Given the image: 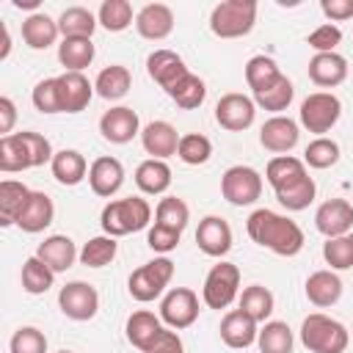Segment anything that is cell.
Listing matches in <instances>:
<instances>
[{"instance_id": "cell-25", "label": "cell", "mask_w": 353, "mask_h": 353, "mask_svg": "<svg viewBox=\"0 0 353 353\" xmlns=\"http://www.w3.org/2000/svg\"><path fill=\"white\" fill-rule=\"evenodd\" d=\"M58 19H52L44 11H33L25 22H22V39L30 50H47L55 44L58 39Z\"/></svg>"}, {"instance_id": "cell-20", "label": "cell", "mask_w": 353, "mask_h": 353, "mask_svg": "<svg viewBox=\"0 0 353 353\" xmlns=\"http://www.w3.org/2000/svg\"><path fill=\"white\" fill-rule=\"evenodd\" d=\"M259 336V328L256 323L243 312V309H232L223 314L221 320V339L226 347H234V350H243L248 345H254Z\"/></svg>"}, {"instance_id": "cell-36", "label": "cell", "mask_w": 353, "mask_h": 353, "mask_svg": "<svg viewBox=\"0 0 353 353\" xmlns=\"http://www.w3.org/2000/svg\"><path fill=\"white\" fill-rule=\"evenodd\" d=\"M259 353H292V331L284 320H268L256 336Z\"/></svg>"}, {"instance_id": "cell-40", "label": "cell", "mask_w": 353, "mask_h": 353, "mask_svg": "<svg viewBox=\"0 0 353 353\" xmlns=\"http://www.w3.org/2000/svg\"><path fill=\"white\" fill-rule=\"evenodd\" d=\"M25 168H33V165H30V157H28V149H25L19 132L3 135L0 138V171L14 174V171H25Z\"/></svg>"}, {"instance_id": "cell-53", "label": "cell", "mask_w": 353, "mask_h": 353, "mask_svg": "<svg viewBox=\"0 0 353 353\" xmlns=\"http://www.w3.org/2000/svg\"><path fill=\"white\" fill-rule=\"evenodd\" d=\"M179 237H182V232H174V229H165V226L154 223V226L149 229V234H146V243H149L152 251L168 254V251H174V248L179 245Z\"/></svg>"}, {"instance_id": "cell-28", "label": "cell", "mask_w": 353, "mask_h": 353, "mask_svg": "<svg viewBox=\"0 0 353 353\" xmlns=\"http://www.w3.org/2000/svg\"><path fill=\"white\" fill-rule=\"evenodd\" d=\"M303 176H306V163L298 160V157H292V154H276L268 163V168H265V179L270 182L273 193L281 190V188H290V185L301 182Z\"/></svg>"}, {"instance_id": "cell-49", "label": "cell", "mask_w": 353, "mask_h": 353, "mask_svg": "<svg viewBox=\"0 0 353 353\" xmlns=\"http://www.w3.org/2000/svg\"><path fill=\"white\" fill-rule=\"evenodd\" d=\"M33 108L41 113H61V99H58V83L55 77H44L33 85Z\"/></svg>"}, {"instance_id": "cell-52", "label": "cell", "mask_w": 353, "mask_h": 353, "mask_svg": "<svg viewBox=\"0 0 353 353\" xmlns=\"http://www.w3.org/2000/svg\"><path fill=\"white\" fill-rule=\"evenodd\" d=\"M342 41V30L334 25V22H325L320 28H314L309 36H306V44L314 50V52H336V44Z\"/></svg>"}, {"instance_id": "cell-26", "label": "cell", "mask_w": 353, "mask_h": 353, "mask_svg": "<svg viewBox=\"0 0 353 353\" xmlns=\"http://www.w3.org/2000/svg\"><path fill=\"white\" fill-rule=\"evenodd\" d=\"M306 298L320 309L334 306L342 298V279L334 270H314L306 279Z\"/></svg>"}, {"instance_id": "cell-13", "label": "cell", "mask_w": 353, "mask_h": 353, "mask_svg": "<svg viewBox=\"0 0 353 353\" xmlns=\"http://www.w3.org/2000/svg\"><path fill=\"white\" fill-rule=\"evenodd\" d=\"M99 132H102L105 141L121 146V143H130L135 135H141V119H138V113L132 108L116 105V108H110V110L102 113Z\"/></svg>"}, {"instance_id": "cell-15", "label": "cell", "mask_w": 353, "mask_h": 353, "mask_svg": "<svg viewBox=\"0 0 353 353\" xmlns=\"http://www.w3.org/2000/svg\"><path fill=\"white\" fill-rule=\"evenodd\" d=\"M58 83V99H61V113H80L88 108L94 97V83L83 72H63L55 77Z\"/></svg>"}, {"instance_id": "cell-48", "label": "cell", "mask_w": 353, "mask_h": 353, "mask_svg": "<svg viewBox=\"0 0 353 353\" xmlns=\"http://www.w3.org/2000/svg\"><path fill=\"white\" fill-rule=\"evenodd\" d=\"M182 110H193V108H199L201 102H204V97H207V85H204V80L199 77V74H188L171 94H168Z\"/></svg>"}, {"instance_id": "cell-12", "label": "cell", "mask_w": 353, "mask_h": 353, "mask_svg": "<svg viewBox=\"0 0 353 353\" xmlns=\"http://www.w3.org/2000/svg\"><path fill=\"white\" fill-rule=\"evenodd\" d=\"M146 72H149V77H152L165 94H171V91L190 74V69L185 66V61H182L174 50H154V52L146 58Z\"/></svg>"}, {"instance_id": "cell-2", "label": "cell", "mask_w": 353, "mask_h": 353, "mask_svg": "<svg viewBox=\"0 0 353 353\" xmlns=\"http://www.w3.org/2000/svg\"><path fill=\"white\" fill-rule=\"evenodd\" d=\"M149 221H152V207L141 196H127V199H119V201H108L102 207V215H99L102 232L110 234V237H124V234L141 232V229L149 226Z\"/></svg>"}, {"instance_id": "cell-5", "label": "cell", "mask_w": 353, "mask_h": 353, "mask_svg": "<svg viewBox=\"0 0 353 353\" xmlns=\"http://www.w3.org/2000/svg\"><path fill=\"white\" fill-rule=\"evenodd\" d=\"M171 279H174V262L168 256H157L130 273L127 290L138 303H149L163 295V290L168 287Z\"/></svg>"}, {"instance_id": "cell-57", "label": "cell", "mask_w": 353, "mask_h": 353, "mask_svg": "<svg viewBox=\"0 0 353 353\" xmlns=\"http://www.w3.org/2000/svg\"><path fill=\"white\" fill-rule=\"evenodd\" d=\"M8 52H11V33H8V28H3V50H0V58H8Z\"/></svg>"}, {"instance_id": "cell-8", "label": "cell", "mask_w": 353, "mask_h": 353, "mask_svg": "<svg viewBox=\"0 0 353 353\" xmlns=\"http://www.w3.org/2000/svg\"><path fill=\"white\" fill-rule=\"evenodd\" d=\"M221 193L234 207L254 204L262 196V176L251 165H232L221 176Z\"/></svg>"}, {"instance_id": "cell-18", "label": "cell", "mask_w": 353, "mask_h": 353, "mask_svg": "<svg viewBox=\"0 0 353 353\" xmlns=\"http://www.w3.org/2000/svg\"><path fill=\"white\" fill-rule=\"evenodd\" d=\"M135 30L149 41H163L174 30V11L165 3H146L135 14Z\"/></svg>"}, {"instance_id": "cell-50", "label": "cell", "mask_w": 353, "mask_h": 353, "mask_svg": "<svg viewBox=\"0 0 353 353\" xmlns=\"http://www.w3.org/2000/svg\"><path fill=\"white\" fill-rule=\"evenodd\" d=\"M11 353H47V336L33 325H22L11 336Z\"/></svg>"}, {"instance_id": "cell-44", "label": "cell", "mask_w": 353, "mask_h": 353, "mask_svg": "<svg viewBox=\"0 0 353 353\" xmlns=\"http://www.w3.org/2000/svg\"><path fill=\"white\" fill-rule=\"evenodd\" d=\"M97 22L110 33H121L132 25V6L127 0H105L97 11Z\"/></svg>"}, {"instance_id": "cell-51", "label": "cell", "mask_w": 353, "mask_h": 353, "mask_svg": "<svg viewBox=\"0 0 353 353\" xmlns=\"http://www.w3.org/2000/svg\"><path fill=\"white\" fill-rule=\"evenodd\" d=\"M19 138H22V143H25V149H28V157H30V165H33V168H39V165H44V163H52L55 152H52L50 141H47L41 132L22 130Z\"/></svg>"}, {"instance_id": "cell-6", "label": "cell", "mask_w": 353, "mask_h": 353, "mask_svg": "<svg viewBox=\"0 0 353 353\" xmlns=\"http://www.w3.org/2000/svg\"><path fill=\"white\" fill-rule=\"evenodd\" d=\"M301 124L309 130V132H314V135H320L323 138V132H328L336 121H339V116H342V102H339V97L336 94H331V91H314V94H309L303 102H301Z\"/></svg>"}, {"instance_id": "cell-56", "label": "cell", "mask_w": 353, "mask_h": 353, "mask_svg": "<svg viewBox=\"0 0 353 353\" xmlns=\"http://www.w3.org/2000/svg\"><path fill=\"white\" fill-rule=\"evenodd\" d=\"M14 121H17V105L8 97H0V132L3 135H11Z\"/></svg>"}, {"instance_id": "cell-33", "label": "cell", "mask_w": 353, "mask_h": 353, "mask_svg": "<svg viewBox=\"0 0 353 353\" xmlns=\"http://www.w3.org/2000/svg\"><path fill=\"white\" fill-rule=\"evenodd\" d=\"M28 199H30L28 185H22L17 179H3L0 182V223L3 226L17 223L22 207L28 204Z\"/></svg>"}, {"instance_id": "cell-58", "label": "cell", "mask_w": 353, "mask_h": 353, "mask_svg": "<svg viewBox=\"0 0 353 353\" xmlns=\"http://www.w3.org/2000/svg\"><path fill=\"white\" fill-rule=\"evenodd\" d=\"M14 8H39V0H14Z\"/></svg>"}, {"instance_id": "cell-19", "label": "cell", "mask_w": 353, "mask_h": 353, "mask_svg": "<svg viewBox=\"0 0 353 353\" xmlns=\"http://www.w3.org/2000/svg\"><path fill=\"white\" fill-rule=\"evenodd\" d=\"M347 77V58L339 52H314L309 61V80L320 88H334Z\"/></svg>"}, {"instance_id": "cell-34", "label": "cell", "mask_w": 353, "mask_h": 353, "mask_svg": "<svg viewBox=\"0 0 353 353\" xmlns=\"http://www.w3.org/2000/svg\"><path fill=\"white\" fill-rule=\"evenodd\" d=\"M97 50L91 39H61L58 44V61L66 72H83L85 66H91Z\"/></svg>"}, {"instance_id": "cell-55", "label": "cell", "mask_w": 353, "mask_h": 353, "mask_svg": "<svg viewBox=\"0 0 353 353\" xmlns=\"http://www.w3.org/2000/svg\"><path fill=\"white\" fill-rule=\"evenodd\" d=\"M320 11L331 22H345L353 17V0H320Z\"/></svg>"}, {"instance_id": "cell-11", "label": "cell", "mask_w": 353, "mask_h": 353, "mask_svg": "<svg viewBox=\"0 0 353 353\" xmlns=\"http://www.w3.org/2000/svg\"><path fill=\"white\" fill-rule=\"evenodd\" d=\"M254 119H256V102L245 94H237V91L223 94L215 105V121L229 132L248 130L254 124Z\"/></svg>"}, {"instance_id": "cell-31", "label": "cell", "mask_w": 353, "mask_h": 353, "mask_svg": "<svg viewBox=\"0 0 353 353\" xmlns=\"http://www.w3.org/2000/svg\"><path fill=\"white\" fill-rule=\"evenodd\" d=\"M130 85H132V74H130V69L121 66V63L105 66V69L97 74V80H94V91H97L102 99H108V102H116V99L127 97Z\"/></svg>"}, {"instance_id": "cell-37", "label": "cell", "mask_w": 353, "mask_h": 353, "mask_svg": "<svg viewBox=\"0 0 353 353\" xmlns=\"http://www.w3.org/2000/svg\"><path fill=\"white\" fill-rule=\"evenodd\" d=\"M279 77H281V69L276 66L273 58H268V55H254V58H248V63H245V83H248V88H251L254 94L270 88Z\"/></svg>"}, {"instance_id": "cell-39", "label": "cell", "mask_w": 353, "mask_h": 353, "mask_svg": "<svg viewBox=\"0 0 353 353\" xmlns=\"http://www.w3.org/2000/svg\"><path fill=\"white\" fill-rule=\"evenodd\" d=\"M292 97H295L292 80H290L287 74H281V77H279V80H276L270 88H265V91L254 94V102H256L259 108H265V110H270V113L281 116V110H287V108H290Z\"/></svg>"}, {"instance_id": "cell-10", "label": "cell", "mask_w": 353, "mask_h": 353, "mask_svg": "<svg viewBox=\"0 0 353 353\" xmlns=\"http://www.w3.org/2000/svg\"><path fill=\"white\" fill-rule=\"evenodd\" d=\"M160 320L168 328H188L199 320V295L188 287H174L160 301Z\"/></svg>"}, {"instance_id": "cell-9", "label": "cell", "mask_w": 353, "mask_h": 353, "mask_svg": "<svg viewBox=\"0 0 353 353\" xmlns=\"http://www.w3.org/2000/svg\"><path fill=\"white\" fill-rule=\"evenodd\" d=\"M58 306L69 320L85 323L99 312V292L88 281H69L58 292Z\"/></svg>"}, {"instance_id": "cell-54", "label": "cell", "mask_w": 353, "mask_h": 353, "mask_svg": "<svg viewBox=\"0 0 353 353\" xmlns=\"http://www.w3.org/2000/svg\"><path fill=\"white\" fill-rule=\"evenodd\" d=\"M143 353H185V347H182V339H179L176 331L163 328V331L157 334V339H154Z\"/></svg>"}, {"instance_id": "cell-45", "label": "cell", "mask_w": 353, "mask_h": 353, "mask_svg": "<svg viewBox=\"0 0 353 353\" xmlns=\"http://www.w3.org/2000/svg\"><path fill=\"white\" fill-rule=\"evenodd\" d=\"M212 154V141L201 132H188L179 138V146H176V157L188 165H201L207 163Z\"/></svg>"}, {"instance_id": "cell-23", "label": "cell", "mask_w": 353, "mask_h": 353, "mask_svg": "<svg viewBox=\"0 0 353 353\" xmlns=\"http://www.w3.org/2000/svg\"><path fill=\"white\" fill-rule=\"evenodd\" d=\"M55 218V204L52 199L44 193V190H30V199L28 204L22 207L19 218H17V226L28 234H36V232H44Z\"/></svg>"}, {"instance_id": "cell-24", "label": "cell", "mask_w": 353, "mask_h": 353, "mask_svg": "<svg viewBox=\"0 0 353 353\" xmlns=\"http://www.w3.org/2000/svg\"><path fill=\"white\" fill-rule=\"evenodd\" d=\"M36 256H39L44 265H50L55 273H63V270H69V268L74 265V259H77L80 254H77L72 237H66V234H50L44 243H39Z\"/></svg>"}, {"instance_id": "cell-46", "label": "cell", "mask_w": 353, "mask_h": 353, "mask_svg": "<svg viewBox=\"0 0 353 353\" xmlns=\"http://www.w3.org/2000/svg\"><path fill=\"white\" fill-rule=\"evenodd\" d=\"M336 160H339V143L331 141V138H325V135L323 138H314L306 146V152H303V163L309 168H317V171L336 165Z\"/></svg>"}, {"instance_id": "cell-3", "label": "cell", "mask_w": 353, "mask_h": 353, "mask_svg": "<svg viewBox=\"0 0 353 353\" xmlns=\"http://www.w3.org/2000/svg\"><path fill=\"white\" fill-rule=\"evenodd\" d=\"M301 342L312 353H345L350 334L339 320L314 312L301 323Z\"/></svg>"}, {"instance_id": "cell-43", "label": "cell", "mask_w": 353, "mask_h": 353, "mask_svg": "<svg viewBox=\"0 0 353 353\" xmlns=\"http://www.w3.org/2000/svg\"><path fill=\"white\" fill-rule=\"evenodd\" d=\"M314 193H317V185H314V179L306 174L301 182L276 190V199H279V204H281L284 210H290V212H301V210H306V207L314 201Z\"/></svg>"}, {"instance_id": "cell-59", "label": "cell", "mask_w": 353, "mask_h": 353, "mask_svg": "<svg viewBox=\"0 0 353 353\" xmlns=\"http://www.w3.org/2000/svg\"><path fill=\"white\" fill-rule=\"evenodd\" d=\"M58 353H74V350H58Z\"/></svg>"}, {"instance_id": "cell-16", "label": "cell", "mask_w": 353, "mask_h": 353, "mask_svg": "<svg viewBox=\"0 0 353 353\" xmlns=\"http://www.w3.org/2000/svg\"><path fill=\"white\" fill-rule=\"evenodd\" d=\"M301 130L290 116H273L259 130V143L273 154H287L298 146Z\"/></svg>"}, {"instance_id": "cell-17", "label": "cell", "mask_w": 353, "mask_h": 353, "mask_svg": "<svg viewBox=\"0 0 353 353\" xmlns=\"http://www.w3.org/2000/svg\"><path fill=\"white\" fill-rule=\"evenodd\" d=\"M196 245L207 254V256H223L232 248V226L226 218L221 215H207L199 221L196 229Z\"/></svg>"}, {"instance_id": "cell-7", "label": "cell", "mask_w": 353, "mask_h": 353, "mask_svg": "<svg viewBox=\"0 0 353 353\" xmlns=\"http://www.w3.org/2000/svg\"><path fill=\"white\" fill-rule=\"evenodd\" d=\"M240 292V268L232 262H218L210 268L204 287H201V298L210 309H226Z\"/></svg>"}, {"instance_id": "cell-29", "label": "cell", "mask_w": 353, "mask_h": 353, "mask_svg": "<svg viewBox=\"0 0 353 353\" xmlns=\"http://www.w3.org/2000/svg\"><path fill=\"white\" fill-rule=\"evenodd\" d=\"M135 185L141 193L146 196H160L171 188V168L165 160H143L138 168H135Z\"/></svg>"}, {"instance_id": "cell-21", "label": "cell", "mask_w": 353, "mask_h": 353, "mask_svg": "<svg viewBox=\"0 0 353 353\" xmlns=\"http://www.w3.org/2000/svg\"><path fill=\"white\" fill-rule=\"evenodd\" d=\"M179 138L182 135H176V127L168 121H149L141 130V143H143L146 154H152L154 160H165V157L176 154Z\"/></svg>"}, {"instance_id": "cell-14", "label": "cell", "mask_w": 353, "mask_h": 353, "mask_svg": "<svg viewBox=\"0 0 353 353\" xmlns=\"http://www.w3.org/2000/svg\"><path fill=\"white\" fill-rule=\"evenodd\" d=\"M314 226L325 237H342L353 229V204L345 199H328L314 212Z\"/></svg>"}, {"instance_id": "cell-32", "label": "cell", "mask_w": 353, "mask_h": 353, "mask_svg": "<svg viewBox=\"0 0 353 353\" xmlns=\"http://www.w3.org/2000/svg\"><path fill=\"white\" fill-rule=\"evenodd\" d=\"M97 25V17L83 6H69L58 17V30L63 39H91Z\"/></svg>"}, {"instance_id": "cell-35", "label": "cell", "mask_w": 353, "mask_h": 353, "mask_svg": "<svg viewBox=\"0 0 353 353\" xmlns=\"http://www.w3.org/2000/svg\"><path fill=\"white\" fill-rule=\"evenodd\" d=\"M240 309L254 323H268V317L273 314V292L262 284H251L240 292Z\"/></svg>"}, {"instance_id": "cell-4", "label": "cell", "mask_w": 353, "mask_h": 353, "mask_svg": "<svg viewBox=\"0 0 353 353\" xmlns=\"http://www.w3.org/2000/svg\"><path fill=\"white\" fill-rule=\"evenodd\" d=\"M256 0H223L210 14V30L218 39H240L254 30Z\"/></svg>"}, {"instance_id": "cell-27", "label": "cell", "mask_w": 353, "mask_h": 353, "mask_svg": "<svg viewBox=\"0 0 353 353\" xmlns=\"http://www.w3.org/2000/svg\"><path fill=\"white\" fill-rule=\"evenodd\" d=\"M88 168H91V165L85 163V157H83L77 149H61V152H55V157H52V163H50L52 176H55L61 185H66V188L80 185V182L85 179Z\"/></svg>"}, {"instance_id": "cell-47", "label": "cell", "mask_w": 353, "mask_h": 353, "mask_svg": "<svg viewBox=\"0 0 353 353\" xmlns=\"http://www.w3.org/2000/svg\"><path fill=\"white\" fill-rule=\"evenodd\" d=\"M323 259L331 265V270H347V268H353V234L328 237L323 243Z\"/></svg>"}, {"instance_id": "cell-38", "label": "cell", "mask_w": 353, "mask_h": 353, "mask_svg": "<svg viewBox=\"0 0 353 353\" xmlns=\"http://www.w3.org/2000/svg\"><path fill=\"white\" fill-rule=\"evenodd\" d=\"M55 281V270L50 265H44L36 254L25 259L22 265V290L30 295H44Z\"/></svg>"}, {"instance_id": "cell-42", "label": "cell", "mask_w": 353, "mask_h": 353, "mask_svg": "<svg viewBox=\"0 0 353 353\" xmlns=\"http://www.w3.org/2000/svg\"><path fill=\"white\" fill-rule=\"evenodd\" d=\"M116 251H119V243L116 237L110 234H99V237H91L83 248H80V262L85 268H105L116 259Z\"/></svg>"}, {"instance_id": "cell-22", "label": "cell", "mask_w": 353, "mask_h": 353, "mask_svg": "<svg viewBox=\"0 0 353 353\" xmlns=\"http://www.w3.org/2000/svg\"><path fill=\"white\" fill-rule=\"evenodd\" d=\"M88 185L97 196L110 199L124 185V165L116 157H97L88 168Z\"/></svg>"}, {"instance_id": "cell-30", "label": "cell", "mask_w": 353, "mask_h": 353, "mask_svg": "<svg viewBox=\"0 0 353 353\" xmlns=\"http://www.w3.org/2000/svg\"><path fill=\"white\" fill-rule=\"evenodd\" d=\"M160 331H163V320H160V314H154L149 309H138L127 320V339L138 350H146L157 339Z\"/></svg>"}, {"instance_id": "cell-1", "label": "cell", "mask_w": 353, "mask_h": 353, "mask_svg": "<svg viewBox=\"0 0 353 353\" xmlns=\"http://www.w3.org/2000/svg\"><path fill=\"white\" fill-rule=\"evenodd\" d=\"M245 232H248V237H251L256 245L270 248V251L279 254V256H295V254L303 248V243H306L301 226H298L292 218L279 215V212L265 210V207H262V210H254V212L248 215Z\"/></svg>"}, {"instance_id": "cell-41", "label": "cell", "mask_w": 353, "mask_h": 353, "mask_svg": "<svg viewBox=\"0 0 353 353\" xmlns=\"http://www.w3.org/2000/svg\"><path fill=\"white\" fill-rule=\"evenodd\" d=\"M190 221V207L176 199V196H165L157 201V210H154V223L165 226V229H174V232H185Z\"/></svg>"}]
</instances>
